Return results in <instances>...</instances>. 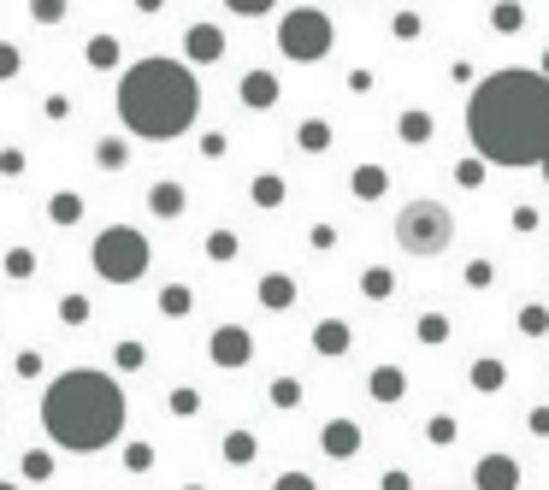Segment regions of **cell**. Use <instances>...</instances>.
I'll list each match as a JSON object with an SVG mask.
<instances>
[{"label":"cell","instance_id":"obj_10","mask_svg":"<svg viewBox=\"0 0 549 490\" xmlns=\"http://www.w3.org/2000/svg\"><path fill=\"white\" fill-rule=\"evenodd\" d=\"M349 343H355V331H349L343 319H319V325H313V349H319L325 361H337V355H349Z\"/></svg>","mask_w":549,"mask_h":490},{"label":"cell","instance_id":"obj_35","mask_svg":"<svg viewBox=\"0 0 549 490\" xmlns=\"http://www.w3.org/2000/svg\"><path fill=\"white\" fill-rule=\"evenodd\" d=\"M272 490H313V479H307V473H278Z\"/></svg>","mask_w":549,"mask_h":490},{"label":"cell","instance_id":"obj_15","mask_svg":"<svg viewBox=\"0 0 549 490\" xmlns=\"http://www.w3.org/2000/svg\"><path fill=\"white\" fill-rule=\"evenodd\" d=\"M83 60L95 65V71H113V65H119V36H89Z\"/></svg>","mask_w":549,"mask_h":490},{"label":"cell","instance_id":"obj_25","mask_svg":"<svg viewBox=\"0 0 549 490\" xmlns=\"http://www.w3.org/2000/svg\"><path fill=\"white\" fill-rule=\"evenodd\" d=\"M30 18L42 30H54V24H65V0H30Z\"/></svg>","mask_w":549,"mask_h":490},{"label":"cell","instance_id":"obj_1","mask_svg":"<svg viewBox=\"0 0 549 490\" xmlns=\"http://www.w3.org/2000/svg\"><path fill=\"white\" fill-rule=\"evenodd\" d=\"M467 142L485 166H538L549 154L544 71H490L467 101Z\"/></svg>","mask_w":549,"mask_h":490},{"label":"cell","instance_id":"obj_13","mask_svg":"<svg viewBox=\"0 0 549 490\" xmlns=\"http://www.w3.org/2000/svg\"><path fill=\"white\" fill-rule=\"evenodd\" d=\"M148 207H154V219H178L183 207H189V195H183V184H172V178H166V184L148 189Z\"/></svg>","mask_w":549,"mask_h":490},{"label":"cell","instance_id":"obj_6","mask_svg":"<svg viewBox=\"0 0 549 490\" xmlns=\"http://www.w3.org/2000/svg\"><path fill=\"white\" fill-rule=\"evenodd\" d=\"M331 42H337V30H331V18H325L319 6H296V12H284V24H278V48H284V60H296V65L325 60Z\"/></svg>","mask_w":549,"mask_h":490},{"label":"cell","instance_id":"obj_3","mask_svg":"<svg viewBox=\"0 0 549 490\" xmlns=\"http://www.w3.org/2000/svg\"><path fill=\"white\" fill-rule=\"evenodd\" d=\"M124 390L113 372L95 367H65L60 378H48L42 390V426L48 437L71 449V455H101L107 443L124 437Z\"/></svg>","mask_w":549,"mask_h":490},{"label":"cell","instance_id":"obj_18","mask_svg":"<svg viewBox=\"0 0 549 490\" xmlns=\"http://www.w3.org/2000/svg\"><path fill=\"white\" fill-rule=\"evenodd\" d=\"M384 189H390V172H384V166H361V172H355V195H361V201H378Z\"/></svg>","mask_w":549,"mask_h":490},{"label":"cell","instance_id":"obj_37","mask_svg":"<svg viewBox=\"0 0 549 490\" xmlns=\"http://www.w3.org/2000/svg\"><path fill=\"white\" fill-rule=\"evenodd\" d=\"M0 172L18 178V172H24V154H18V148H0Z\"/></svg>","mask_w":549,"mask_h":490},{"label":"cell","instance_id":"obj_2","mask_svg":"<svg viewBox=\"0 0 549 490\" xmlns=\"http://www.w3.org/2000/svg\"><path fill=\"white\" fill-rule=\"evenodd\" d=\"M113 107H119V124L142 142H178L195 130L201 119V83L183 60H166V54H148V60L124 65L119 89H113Z\"/></svg>","mask_w":549,"mask_h":490},{"label":"cell","instance_id":"obj_19","mask_svg":"<svg viewBox=\"0 0 549 490\" xmlns=\"http://www.w3.org/2000/svg\"><path fill=\"white\" fill-rule=\"evenodd\" d=\"M254 449H260V443H254V431H225V461H231V467H248V461H254Z\"/></svg>","mask_w":549,"mask_h":490},{"label":"cell","instance_id":"obj_7","mask_svg":"<svg viewBox=\"0 0 549 490\" xmlns=\"http://www.w3.org/2000/svg\"><path fill=\"white\" fill-rule=\"evenodd\" d=\"M207 355H213V367H248L254 361V337H248L243 325H219Z\"/></svg>","mask_w":549,"mask_h":490},{"label":"cell","instance_id":"obj_23","mask_svg":"<svg viewBox=\"0 0 549 490\" xmlns=\"http://www.w3.org/2000/svg\"><path fill=\"white\" fill-rule=\"evenodd\" d=\"M361 290H366V296H372V302H384V296L396 290V278H390L384 266H366V272H361Z\"/></svg>","mask_w":549,"mask_h":490},{"label":"cell","instance_id":"obj_50","mask_svg":"<svg viewBox=\"0 0 549 490\" xmlns=\"http://www.w3.org/2000/svg\"><path fill=\"white\" fill-rule=\"evenodd\" d=\"M183 490H201V485H183Z\"/></svg>","mask_w":549,"mask_h":490},{"label":"cell","instance_id":"obj_36","mask_svg":"<svg viewBox=\"0 0 549 490\" xmlns=\"http://www.w3.org/2000/svg\"><path fill=\"white\" fill-rule=\"evenodd\" d=\"M142 361H148L142 343H119V367H142Z\"/></svg>","mask_w":549,"mask_h":490},{"label":"cell","instance_id":"obj_21","mask_svg":"<svg viewBox=\"0 0 549 490\" xmlns=\"http://www.w3.org/2000/svg\"><path fill=\"white\" fill-rule=\"evenodd\" d=\"M189 307H195V290H183V284H166V290H160V313H172V319H183Z\"/></svg>","mask_w":549,"mask_h":490},{"label":"cell","instance_id":"obj_24","mask_svg":"<svg viewBox=\"0 0 549 490\" xmlns=\"http://www.w3.org/2000/svg\"><path fill=\"white\" fill-rule=\"evenodd\" d=\"M95 160H101V172H124V166H130V160H124V142H119V136L95 142Z\"/></svg>","mask_w":549,"mask_h":490},{"label":"cell","instance_id":"obj_12","mask_svg":"<svg viewBox=\"0 0 549 490\" xmlns=\"http://www.w3.org/2000/svg\"><path fill=\"white\" fill-rule=\"evenodd\" d=\"M260 307H272V313L296 307V278H290V272H266V278H260Z\"/></svg>","mask_w":549,"mask_h":490},{"label":"cell","instance_id":"obj_17","mask_svg":"<svg viewBox=\"0 0 549 490\" xmlns=\"http://www.w3.org/2000/svg\"><path fill=\"white\" fill-rule=\"evenodd\" d=\"M243 101L248 107H272V101H278V83H272L266 71H254V77H243Z\"/></svg>","mask_w":549,"mask_h":490},{"label":"cell","instance_id":"obj_42","mask_svg":"<svg viewBox=\"0 0 549 490\" xmlns=\"http://www.w3.org/2000/svg\"><path fill=\"white\" fill-rule=\"evenodd\" d=\"M473 378H479V384H485V390H496V384H502V367H496V361H485V367L473 372Z\"/></svg>","mask_w":549,"mask_h":490},{"label":"cell","instance_id":"obj_20","mask_svg":"<svg viewBox=\"0 0 549 490\" xmlns=\"http://www.w3.org/2000/svg\"><path fill=\"white\" fill-rule=\"evenodd\" d=\"M431 130H437L431 113H420V107H408V113H402V142H431Z\"/></svg>","mask_w":549,"mask_h":490},{"label":"cell","instance_id":"obj_40","mask_svg":"<svg viewBox=\"0 0 549 490\" xmlns=\"http://www.w3.org/2000/svg\"><path fill=\"white\" fill-rule=\"evenodd\" d=\"M6 272H12V278H24V272H30V248H12V260H6Z\"/></svg>","mask_w":549,"mask_h":490},{"label":"cell","instance_id":"obj_45","mask_svg":"<svg viewBox=\"0 0 549 490\" xmlns=\"http://www.w3.org/2000/svg\"><path fill=\"white\" fill-rule=\"evenodd\" d=\"M538 172H544V184H549V154H544V160H538Z\"/></svg>","mask_w":549,"mask_h":490},{"label":"cell","instance_id":"obj_14","mask_svg":"<svg viewBox=\"0 0 549 490\" xmlns=\"http://www.w3.org/2000/svg\"><path fill=\"white\" fill-rule=\"evenodd\" d=\"M490 30H496V36L526 30V6H520V0H496V6H490Z\"/></svg>","mask_w":549,"mask_h":490},{"label":"cell","instance_id":"obj_32","mask_svg":"<svg viewBox=\"0 0 549 490\" xmlns=\"http://www.w3.org/2000/svg\"><path fill=\"white\" fill-rule=\"evenodd\" d=\"M455 178H461L467 189H479V184H485V160H461V166H455Z\"/></svg>","mask_w":549,"mask_h":490},{"label":"cell","instance_id":"obj_34","mask_svg":"<svg viewBox=\"0 0 549 490\" xmlns=\"http://www.w3.org/2000/svg\"><path fill=\"white\" fill-rule=\"evenodd\" d=\"M443 337H449V319H437V313L420 319V343H443Z\"/></svg>","mask_w":549,"mask_h":490},{"label":"cell","instance_id":"obj_5","mask_svg":"<svg viewBox=\"0 0 549 490\" xmlns=\"http://www.w3.org/2000/svg\"><path fill=\"white\" fill-rule=\"evenodd\" d=\"M148 260H154V248L148 237L136 231V225H107L95 248H89V266H95V278H107V284H136L142 272H148Z\"/></svg>","mask_w":549,"mask_h":490},{"label":"cell","instance_id":"obj_44","mask_svg":"<svg viewBox=\"0 0 549 490\" xmlns=\"http://www.w3.org/2000/svg\"><path fill=\"white\" fill-rule=\"evenodd\" d=\"M384 490H408V473H390V479H384Z\"/></svg>","mask_w":549,"mask_h":490},{"label":"cell","instance_id":"obj_46","mask_svg":"<svg viewBox=\"0 0 549 490\" xmlns=\"http://www.w3.org/2000/svg\"><path fill=\"white\" fill-rule=\"evenodd\" d=\"M136 6H142V12H154V6H160V0H136Z\"/></svg>","mask_w":549,"mask_h":490},{"label":"cell","instance_id":"obj_8","mask_svg":"<svg viewBox=\"0 0 549 490\" xmlns=\"http://www.w3.org/2000/svg\"><path fill=\"white\" fill-rule=\"evenodd\" d=\"M183 54H189V65H213L225 54V30L219 24H189L183 30Z\"/></svg>","mask_w":549,"mask_h":490},{"label":"cell","instance_id":"obj_27","mask_svg":"<svg viewBox=\"0 0 549 490\" xmlns=\"http://www.w3.org/2000/svg\"><path fill=\"white\" fill-rule=\"evenodd\" d=\"M266 396H272V408H296V402H302V384H296V378H272Z\"/></svg>","mask_w":549,"mask_h":490},{"label":"cell","instance_id":"obj_47","mask_svg":"<svg viewBox=\"0 0 549 490\" xmlns=\"http://www.w3.org/2000/svg\"><path fill=\"white\" fill-rule=\"evenodd\" d=\"M437 490H473V485H437Z\"/></svg>","mask_w":549,"mask_h":490},{"label":"cell","instance_id":"obj_11","mask_svg":"<svg viewBox=\"0 0 549 490\" xmlns=\"http://www.w3.org/2000/svg\"><path fill=\"white\" fill-rule=\"evenodd\" d=\"M514 485H520V467L502 461V455L479 461V473H473V490H514Z\"/></svg>","mask_w":549,"mask_h":490},{"label":"cell","instance_id":"obj_41","mask_svg":"<svg viewBox=\"0 0 549 490\" xmlns=\"http://www.w3.org/2000/svg\"><path fill=\"white\" fill-rule=\"evenodd\" d=\"M520 325H526V331H544L549 313H544V307H526V313H520Z\"/></svg>","mask_w":549,"mask_h":490},{"label":"cell","instance_id":"obj_38","mask_svg":"<svg viewBox=\"0 0 549 490\" xmlns=\"http://www.w3.org/2000/svg\"><path fill=\"white\" fill-rule=\"evenodd\" d=\"M124 461H130V473H148V467H154V449H148V443H142V449H130V455H124Z\"/></svg>","mask_w":549,"mask_h":490},{"label":"cell","instance_id":"obj_26","mask_svg":"<svg viewBox=\"0 0 549 490\" xmlns=\"http://www.w3.org/2000/svg\"><path fill=\"white\" fill-rule=\"evenodd\" d=\"M254 201H260V207H284V178H272V172L254 178Z\"/></svg>","mask_w":549,"mask_h":490},{"label":"cell","instance_id":"obj_16","mask_svg":"<svg viewBox=\"0 0 549 490\" xmlns=\"http://www.w3.org/2000/svg\"><path fill=\"white\" fill-rule=\"evenodd\" d=\"M402 390H408V378H402L396 367H378V372H372V396H378V402H402Z\"/></svg>","mask_w":549,"mask_h":490},{"label":"cell","instance_id":"obj_39","mask_svg":"<svg viewBox=\"0 0 549 490\" xmlns=\"http://www.w3.org/2000/svg\"><path fill=\"white\" fill-rule=\"evenodd\" d=\"M396 36H402V42L420 36V18H414V12H396Z\"/></svg>","mask_w":549,"mask_h":490},{"label":"cell","instance_id":"obj_4","mask_svg":"<svg viewBox=\"0 0 549 490\" xmlns=\"http://www.w3.org/2000/svg\"><path fill=\"white\" fill-rule=\"evenodd\" d=\"M455 243V213L437 201V195H414L402 213H396V248L414 254V260H437Z\"/></svg>","mask_w":549,"mask_h":490},{"label":"cell","instance_id":"obj_48","mask_svg":"<svg viewBox=\"0 0 549 490\" xmlns=\"http://www.w3.org/2000/svg\"><path fill=\"white\" fill-rule=\"evenodd\" d=\"M544 77H549V48H544Z\"/></svg>","mask_w":549,"mask_h":490},{"label":"cell","instance_id":"obj_28","mask_svg":"<svg viewBox=\"0 0 549 490\" xmlns=\"http://www.w3.org/2000/svg\"><path fill=\"white\" fill-rule=\"evenodd\" d=\"M18 71H24V54H18L12 42H0V83H12Z\"/></svg>","mask_w":549,"mask_h":490},{"label":"cell","instance_id":"obj_30","mask_svg":"<svg viewBox=\"0 0 549 490\" xmlns=\"http://www.w3.org/2000/svg\"><path fill=\"white\" fill-rule=\"evenodd\" d=\"M302 148H307V154L331 148V130H325V124H302Z\"/></svg>","mask_w":549,"mask_h":490},{"label":"cell","instance_id":"obj_43","mask_svg":"<svg viewBox=\"0 0 549 490\" xmlns=\"http://www.w3.org/2000/svg\"><path fill=\"white\" fill-rule=\"evenodd\" d=\"M514 231H538V213L532 207H514Z\"/></svg>","mask_w":549,"mask_h":490},{"label":"cell","instance_id":"obj_9","mask_svg":"<svg viewBox=\"0 0 549 490\" xmlns=\"http://www.w3.org/2000/svg\"><path fill=\"white\" fill-rule=\"evenodd\" d=\"M319 449H325L331 461H349V455L361 449V426H355V420H325V426H319Z\"/></svg>","mask_w":549,"mask_h":490},{"label":"cell","instance_id":"obj_33","mask_svg":"<svg viewBox=\"0 0 549 490\" xmlns=\"http://www.w3.org/2000/svg\"><path fill=\"white\" fill-rule=\"evenodd\" d=\"M225 6H231L237 18H260V12H272L278 0H225Z\"/></svg>","mask_w":549,"mask_h":490},{"label":"cell","instance_id":"obj_29","mask_svg":"<svg viewBox=\"0 0 549 490\" xmlns=\"http://www.w3.org/2000/svg\"><path fill=\"white\" fill-rule=\"evenodd\" d=\"M207 254H213V260H237V237H231V231H213V237H207Z\"/></svg>","mask_w":549,"mask_h":490},{"label":"cell","instance_id":"obj_31","mask_svg":"<svg viewBox=\"0 0 549 490\" xmlns=\"http://www.w3.org/2000/svg\"><path fill=\"white\" fill-rule=\"evenodd\" d=\"M195 408H201V390H195V384L172 390V414H195Z\"/></svg>","mask_w":549,"mask_h":490},{"label":"cell","instance_id":"obj_49","mask_svg":"<svg viewBox=\"0 0 549 490\" xmlns=\"http://www.w3.org/2000/svg\"><path fill=\"white\" fill-rule=\"evenodd\" d=\"M0 490H18V485H6V479H0Z\"/></svg>","mask_w":549,"mask_h":490},{"label":"cell","instance_id":"obj_22","mask_svg":"<svg viewBox=\"0 0 549 490\" xmlns=\"http://www.w3.org/2000/svg\"><path fill=\"white\" fill-rule=\"evenodd\" d=\"M48 213H54V225H77V219H83V201H77L71 189H60V195L48 201Z\"/></svg>","mask_w":549,"mask_h":490}]
</instances>
